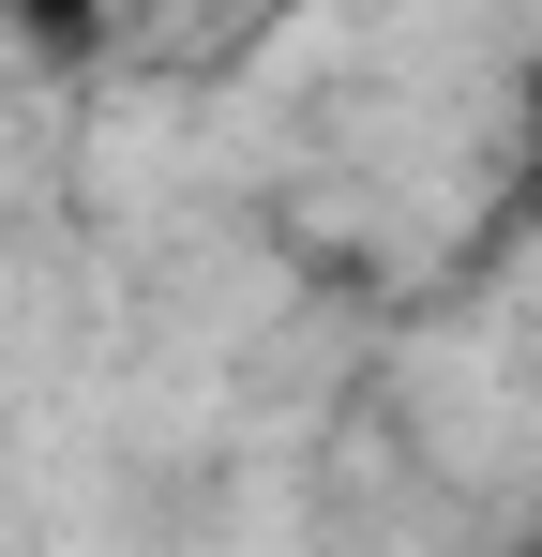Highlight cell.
Returning <instances> with one entry per match:
<instances>
[{
    "label": "cell",
    "mask_w": 542,
    "mask_h": 557,
    "mask_svg": "<svg viewBox=\"0 0 542 557\" xmlns=\"http://www.w3.org/2000/svg\"><path fill=\"white\" fill-rule=\"evenodd\" d=\"M76 15H151V0H76Z\"/></svg>",
    "instance_id": "cell-1"
},
{
    "label": "cell",
    "mask_w": 542,
    "mask_h": 557,
    "mask_svg": "<svg viewBox=\"0 0 542 557\" xmlns=\"http://www.w3.org/2000/svg\"><path fill=\"white\" fill-rule=\"evenodd\" d=\"M528 557H542V543H528Z\"/></svg>",
    "instance_id": "cell-2"
}]
</instances>
